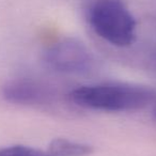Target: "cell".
<instances>
[{
	"instance_id": "obj_5",
	"label": "cell",
	"mask_w": 156,
	"mask_h": 156,
	"mask_svg": "<svg viewBox=\"0 0 156 156\" xmlns=\"http://www.w3.org/2000/svg\"><path fill=\"white\" fill-rule=\"evenodd\" d=\"M47 152L51 156H89L94 152V149L88 143L56 138L49 143Z\"/></svg>"
},
{
	"instance_id": "obj_2",
	"label": "cell",
	"mask_w": 156,
	"mask_h": 156,
	"mask_svg": "<svg viewBox=\"0 0 156 156\" xmlns=\"http://www.w3.org/2000/svg\"><path fill=\"white\" fill-rule=\"evenodd\" d=\"M88 20L94 32L111 45L125 47L136 40V20L122 0H93Z\"/></svg>"
},
{
	"instance_id": "obj_3",
	"label": "cell",
	"mask_w": 156,
	"mask_h": 156,
	"mask_svg": "<svg viewBox=\"0 0 156 156\" xmlns=\"http://www.w3.org/2000/svg\"><path fill=\"white\" fill-rule=\"evenodd\" d=\"M43 60L52 71L77 76L93 73L96 65L91 50L73 37L62 39L50 45L44 52Z\"/></svg>"
},
{
	"instance_id": "obj_1",
	"label": "cell",
	"mask_w": 156,
	"mask_h": 156,
	"mask_svg": "<svg viewBox=\"0 0 156 156\" xmlns=\"http://www.w3.org/2000/svg\"><path fill=\"white\" fill-rule=\"evenodd\" d=\"M71 101L86 108L111 112L143 109L155 101L156 91L132 83H102L83 86L69 94Z\"/></svg>"
},
{
	"instance_id": "obj_6",
	"label": "cell",
	"mask_w": 156,
	"mask_h": 156,
	"mask_svg": "<svg viewBox=\"0 0 156 156\" xmlns=\"http://www.w3.org/2000/svg\"><path fill=\"white\" fill-rule=\"evenodd\" d=\"M0 156H51L47 151L27 147V145H11L0 149Z\"/></svg>"
},
{
	"instance_id": "obj_4",
	"label": "cell",
	"mask_w": 156,
	"mask_h": 156,
	"mask_svg": "<svg viewBox=\"0 0 156 156\" xmlns=\"http://www.w3.org/2000/svg\"><path fill=\"white\" fill-rule=\"evenodd\" d=\"M1 93L7 102L22 106H41L46 104L49 98L43 85L29 78H16L8 81Z\"/></svg>"
}]
</instances>
